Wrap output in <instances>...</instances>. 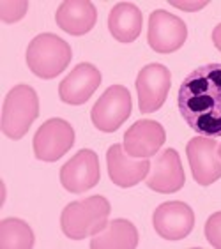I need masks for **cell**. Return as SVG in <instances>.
<instances>
[{"instance_id": "obj_1", "label": "cell", "mask_w": 221, "mask_h": 249, "mask_svg": "<svg viewBox=\"0 0 221 249\" xmlns=\"http://www.w3.org/2000/svg\"><path fill=\"white\" fill-rule=\"evenodd\" d=\"M177 106L186 124L207 138H221V64H205L184 78Z\"/></svg>"}, {"instance_id": "obj_2", "label": "cell", "mask_w": 221, "mask_h": 249, "mask_svg": "<svg viewBox=\"0 0 221 249\" xmlns=\"http://www.w3.org/2000/svg\"><path fill=\"white\" fill-rule=\"evenodd\" d=\"M110 212V201L101 195L73 201L62 211L60 228L64 235L73 240L87 239L89 235H96L108 225Z\"/></svg>"}, {"instance_id": "obj_3", "label": "cell", "mask_w": 221, "mask_h": 249, "mask_svg": "<svg viewBox=\"0 0 221 249\" xmlns=\"http://www.w3.org/2000/svg\"><path fill=\"white\" fill-rule=\"evenodd\" d=\"M71 46L55 34H39L27 48V66L36 76L52 80L69 66Z\"/></svg>"}, {"instance_id": "obj_4", "label": "cell", "mask_w": 221, "mask_h": 249, "mask_svg": "<svg viewBox=\"0 0 221 249\" xmlns=\"http://www.w3.org/2000/svg\"><path fill=\"white\" fill-rule=\"evenodd\" d=\"M39 115V99L30 85H16L2 106V133L11 140L23 138Z\"/></svg>"}, {"instance_id": "obj_5", "label": "cell", "mask_w": 221, "mask_h": 249, "mask_svg": "<svg viewBox=\"0 0 221 249\" xmlns=\"http://www.w3.org/2000/svg\"><path fill=\"white\" fill-rule=\"evenodd\" d=\"M133 103L129 90L122 85H111L92 106V124L103 133H113L129 119Z\"/></svg>"}, {"instance_id": "obj_6", "label": "cell", "mask_w": 221, "mask_h": 249, "mask_svg": "<svg viewBox=\"0 0 221 249\" xmlns=\"http://www.w3.org/2000/svg\"><path fill=\"white\" fill-rule=\"evenodd\" d=\"M74 145V129L62 119L46 120L34 136V154L39 161L53 163L71 150Z\"/></svg>"}, {"instance_id": "obj_7", "label": "cell", "mask_w": 221, "mask_h": 249, "mask_svg": "<svg viewBox=\"0 0 221 249\" xmlns=\"http://www.w3.org/2000/svg\"><path fill=\"white\" fill-rule=\"evenodd\" d=\"M172 85V74L163 64H149L140 69L136 76L138 106L142 113L158 111L168 96Z\"/></svg>"}, {"instance_id": "obj_8", "label": "cell", "mask_w": 221, "mask_h": 249, "mask_svg": "<svg viewBox=\"0 0 221 249\" xmlns=\"http://www.w3.org/2000/svg\"><path fill=\"white\" fill-rule=\"evenodd\" d=\"M214 138L197 136L187 142L186 154L193 178L200 186H211L221 178V158Z\"/></svg>"}, {"instance_id": "obj_9", "label": "cell", "mask_w": 221, "mask_h": 249, "mask_svg": "<svg viewBox=\"0 0 221 249\" xmlns=\"http://www.w3.org/2000/svg\"><path fill=\"white\" fill-rule=\"evenodd\" d=\"M187 39V27L179 16L163 9L154 11L149 18L147 41L156 53L177 52Z\"/></svg>"}, {"instance_id": "obj_10", "label": "cell", "mask_w": 221, "mask_h": 249, "mask_svg": "<svg viewBox=\"0 0 221 249\" xmlns=\"http://www.w3.org/2000/svg\"><path fill=\"white\" fill-rule=\"evenodd\" d=\"M99 159L91 149H82L60 168V184L74 195H82L99 182Z\"/></svg>"}, {"instance_id": "obj_11", "label": "cell", "mask_w": 221, "mask_h": 249, "mask_svg": "<svg viewBox=\"0 0 221 249\" xmlns=\"http://www.w3.org/2000/svg\"><path fill=\"white\" fill-rule=\"evenodd\" d=\"M152 225L161 239L181 240L191 233L195 226V214L184 201H166L154 211Z\"/></svg>"}, {"instance_id": "obj_12", "label": "cell", "mask_w": 221, "mask_h": 249, "mask_svg": "<svg viewBox=\"0 0 221 249\" xmlns=\"http://www.w3.org/2000/svg\"><path fill=\"white\" fill-rule=\"evenodd\" d=\"M149 177L145 180L147 187L161 195H170L179 189H183L186 182V175H184V168L181 163L177 150L165 149L159 152L154 161L150 163Z\"/></svg>"}, {"instance_id": "obj_13", "label": "cell", "mask_w": 221, "mask_h": 249, "mask_svg": "<svg viewBox=\"0 0 221 249\" xmlns=\"http://www.w3.org/2000/svg\"><path fill=\"white\" fill-rule=\"evenodd\" d=\"M106 164L111 182L119 187H133L142 182L150 170L147 159L133 158L124 150V145H111L106 152Z\"/></svg>"}, {"instance_id": "obj_14", "label": "cell", "mask_w": 221, "mask_h": 249, "mask_svg": "<svg viewBox=\"0 0 221 249\" xmlns=\"http://www.w3.org/2000/svg\"><path fill=\"white\" fill-rule=\"evenodd\" d=\"M166 133L156 120H138L124 134V150L133 158L149 159L163 147Z\"/></svg>"}, {"instance_id": "obj_15", "label": "cell", "mask_w": 221, "mask_h": 249, "mask_svg": "<svg viewBox=\"0 0 221 249\" xmlns=\"http://www.w3.org/2000/svg\"><path fill=\"white\" fill-rule=\"evenodd\" d=\"M101 85V72L92 64H78L58 85L60 101L68 105H83Z\"/></svg>"}, {"instance_id": "obj_16", "label": "cell", "mask_w": 221, "mask_h": 249, "mask_svg": "<svg viewBox=\"0 0 221 249\" xmlns=\"http://www.w3.org/2000/svg\"><path fill=\"white\" fill-rule=\"evenodd\" d=\"M97 11L89 0H68L60 4L55 13V21L64 32L71 36H83L96 25Z\"/></svg>"}, {"instance_id": "obj_17", "label": "cell", "mask_w": 221, "mask_h": 249, "mask_svg": "<svg viewBox=\"0 0 221 249\" xmlns=\"http://www.w3.org/2000/svg\"><path fill=\"white\" fill-rule=\"evenodd\" d=\"M144 16L140 9L131 2H120L110 11L108 29L119 43H133L142 32Z\"/></svg>"}, {"instance_id": "obj_18", "label": "cell", "mask_w": 221, "mask_h": 249, "mask_svg": "<svg viewBox=\"0 0 221 249\" xmlns=\"http://www.w3.org/2000/svg\"><path fill=\"white\" fill-rule=\"evenodd\" d=\"M138 246V230L128 219H113L92 235L91 248L94 249H135Z\"/></svg>"}, {"instance_id": "obj_19", "label": "cell", "mask_w": 221, "mask_h": 249, "mask_svg": "<svg viewBox=\"0 0 221 249\" xmlns=\"http://www.w3.org/2000/svg\"><path fill=\"white\" fill-rule=\"evenodd\" d=\"M34 246V231L25 221L7 217L0 221V248L30 249Z\"/></svg>"}, {"instance_id": "obj_20", "label": "cell", "mask_w": 221, "mask_h": 249, "mask_svg": "<svg viewBox=\"0 0 221 249\" xmlns=\"http://www.w3.org/2000/svg\"><path fill=\"white\" fill-rule=\"evenodd\" d=\"M27 7H29L27 2H2L0 4V18L4 19L5 23L18 21L25 16Z\"/></svg>"}, {"instance_id": "obj_21", "label": "cell", "mask_w": 221, "mask_h": 249, "mask_svg": "<svg viewBox=\"0 0 221 249\" xmlns=\"http://www.w3.org/2000/svg\"><path fill=\"white\" fill-rule=\"evenodd\" d=\"M205 239L212 248L221 249V212L212 214L205 223Z\"/></svg>"}, {"instance_id": "obj_22", "label": "cell", "mask_w": 221, "mask_h": 249, "mask_svg": "<svg viewBox=\"0 0 221 249\" xmlns=\"http://www.w3.org/2000/svg\"><path fill=\"white\" fill-rule=\"evenodd\" d=\"M212 43H214V46L221 52V23L212 30Z\"/></svg>"}, {"instance_id": "obj_23", "label": "cell", "mask_w": 221, "mask_h": 249, "mask_svg": "<svg viewBox=\"0 0 221 249\" xmlns=\"http://www.w3.org/2000/svg\"><path fill=\"white\" fill-rule=\"evenodd\" d=\"M173 5H177V7H183V9H200L205 5V2H200V4H181V2H172Z\"/></svg>"}, {"instance_id": "obj_24", "label": "cell", "mask_w": 221, "mask_h": 249, "mask_svg": "<svg viewBox=\"0 0 221 249\" xmlns=\"http://www.w3.org/2000/svg\"><path fill=\"white\" fill-rule=\"evenodd\" d=\"M218 152H220V158H221V143H220V147H218Z\"/></svg>"}]
</instances>
